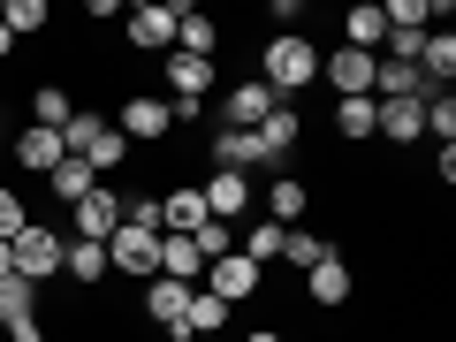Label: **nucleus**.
Returning a JSON list of instances; mask_svg holds the SVG:
<instances>
[{"label": "nucleus", "mask_w": 456, "mask_h": 342, "mask_svg": "<svg viewBox=\"0 0 456 342\" xmlns=\"http://www.w3.org/2000/svg\"><path fill=\"white\" fill-rule=\"evenodd\" d=\"M281 236H289V228H274V221H259V213H251V221H244V244H236V251H244V259L266 274V266L281 259Z\"/></svg>", "instance_id": "nucleus-27"}, {"label": "nucleus", "mask_w": 456, "mask_h": 342, "mask_svg": "<svg viewBox=\"0 0 456 342\" xmlns=\"http://www.w3.org/2000/svg\"><path fill=\"white\" fill-rule=\"evenodd\" d=\"M213 167L251 175V167H259V137H251V130H213Z\"/></svg>", "instance_id": "nucleus-22"}, {"label": "nucleus", "mask_w": 456, "mask_h": 342, "mask_svg": "<svg viewBox=\"0 0 456 342\" xmlns=\"http://www.w3.org/2000/svg\"><path fill=\"white\" fill-rule=\"evenodd\" d=\"M0 114H8V107H0Z\"/></svg>", "instance_id": "nucleus-45"}, {"label": "nucleus", "mask_w": 456, "mask_h": 342, "mask_svg": "<svg viewBox=\"0 0 456 342\" xmlns=\"http://www.w3.org/2000/svg\"><path fill=\"white\" fill-rule=\"evenodd\" d=\"M69 114H77L69 84H31V122L38 130H69Z\"/></svg>", "instance_id": "nucleus-26"}, {"label": "nucleus", "mask_w": 456, "mask_h": 342, "mask_svg": "<svg viewBox=\"0 0 456 342\" xmlns=\"http://www.w3.org/2000/svg\"><path fill=\"white\" fill-rule=\"evenodd\" d=\"M380 38H388L380 8H373V0H358V8L342 16V46H350V53H380Z\"/></svg>", "instance_id": "nucleus-21"}, {"label": "nucleus", "mask_w": 456, "mask_h": 342, "mask_svg": "<svg viewBox=\"0 0 456 342\" xmlns=\"http://www.w3.org/2000/svg\"><path fill=\"white\" fill-rule=\"evenodd\" d=\"M61 274L77 281V289L107 281V244H84V236H69V244H61Z\"/></svg>", "instance_id": "nucleus-20"}, {"label": "nucleus", "mask_w": 456, "mask_h": 342, "mask_svg": "<svg viewBox=\"0 0 456 342\" xmlns=\"http://www.w3.org/2000/svg\"><path fill=\"white\" fill-rule=\"evenodd\" d=\"M251 137H259V167H281L297 145H305V114H297V107H274Z\"/></svg>", "instance_id": "nucleus-10"}, {"label": "nucleus", "mask_w": 456, "mask_h": 342, "mask_svg": "<svg viewBox=\"0 0 456 342\" xmlns=\"http://www.w3.org/2000/svg\"><path fill=\"white\" fill-rule=\"evenodd\" d=\"M107 122H114V130H122V137H130V145H137V137H145V145H152V137H167V130H175V107H167L160 92H130V99H122V107L107 114Z\"/></svg>", "instance_id": "nucleus-6"}, {"label": "nucleus", "mask_w": 456, "mask_h": 342, "mask_svg": "<svg viewBox=\"0 0 456 342\" xmlns=\"http://www.w3.org/2000/svg\"><path fill=\"white\" fill-rule=\"evenodd\" d=\"M419 77L449 92V77H456V38H449V31H426V46H419Z\"/></svg>", "instance_id": "nucleus-28"}, {"label": "nucleus", "mask_w": 456, "mask_h": 342, "mask_svg": "<svg viewBox=\"0 0 456 342\" xmlns=\"http://www.w3.org/2000/svg\"><path fill=\"white\" fill-rule=\"evenodd\" d=\"M426 137H434V145H456V92L426 99Z\"/></svg>", "instance_id": "nucleus-33"}, {"label": "nucleus", "mask_w": 456, "mask_h": 342, "mask_svg": "<svg viewBox=\"0 0 456 342\" xmlns=\"http://www.w3.org/2000/svg\"><path fill=\"white\" fill-rule=\"evenodd\" d=\"M160 274H167V281H191V289L206 281V259H198L191 236H160Z\"/></svg>", "instance_id": "nucleus-24"}, {"label": "nucleus", "mask_w": 456, "mask_h": 342, "mask_svg": "<svg viewBox=\"0 0 456 342\" xmlns=\"http://www.w3.org/2000/svg\"><path fill=\"white\" fill-rule=\"evenodd\" d=\"M114 228H122V191H114V183H99V191L77 206V228H69V236H84V244H107Z\"/></svg>", "instance_id": "nucleus-13"}, {"label": "nucleus", "mask_w": 456, "mask_h": 342, "mask_svg": "<svg viewBox=\"0 0 456 342\" xmlns=\"http://www.w3.org/2000/svg\"><path fill=\"white\" fill-rule=\"evenodd\" d=\"M380 23H388V31H426V23H434V0H388Z\"/></svg>", "instance_id": "nucleus-34"}, {"label": "nucleus", "mask_w": 456, "mask_h": 342, "mask_svg": "<svg viewBox=\"0 0 456 342\" xmlns=\"http://www.w3.org/2000/svg\"><path fill=\"white\" fill-rule=\"evenodd\" d=\"M213 46H221V23H213L206 8H191V0H175V53L213 61Z\"/></svg>", "instance_id": "nucleus-15"}, {"label": "nucleus", "mask_w": 456, "mask_h": 342, "mask_svg": "<svg viewBox=\"0 0 456 342\" xmlns=\"http://www.w3.org/2000/svg\"><path fill=\"white\" fill-rule=\"evenodd\" d=\"M122 31H130L137 53H175V0H130Z\"/></svg>", "instance_id": "nucleus-4"}, {"label": "nucleus", "mask_w": 456, "mask_h": 342, "mask_svg": "<svg viewBox=\"0 0 456 342\" xmlns=\"http://www.w3.org/2000/svg\"><path fill=\"white\" fill-rule=\"evenodd\" d=\"M259 281H266V274L244 259V251H228V259H213V266H206V281H198V289L221 297V305L236 312V305H251V297H259Z\"/></svg>", "instance_id": "nucleus-7"}, {"label": "nucleus", "mask_w": 456, "mask_h": 342, "mask_svg": "<svg viewBox=\"0 0 456 342\" xmlns=\"http://www.w3.org/2000/svg\"><path fill=\"white\" fill-rule=\"evenodd\" d=\"M380 46H388V61H419L426 31H388V38H380Z\"/></svg>", "instance_id": "nucleus-37"}, {"label": "nucleus", "mask_w": 456, "mask_h": 342, "mask_svg": "<svg viewBox=\"0 0 456 342\" xmlns=\"http://www.w3.org/2000/svg\"><path fill=\"white\" fill-rule=\"evenodd\" d=\"M305 206H312V191L297 175H274L266 183V198H259V221H274V228H297L305 221Z\"/></svg>", "instance_id": "nucleus-17"}, {"label": "nucleus", "mask_w": 456, "mask_h": 342, "mask_svg": "<svg viewBox=\"0 0 456 342\" xmlns=\"http://www.w3.org/2000/svg\"><path fill=\"white\" fill-rule=\"evenodd\" d=\"M198 221H206V198H198V183H175V191L160 198V236H191Z\"/></svg>", "instance_id": "nucleus-19"}, {"label": "nucleus", "mask_w": 456, "mask_h": 342, "mask_svg": "<svg viewBox=\"0 0 456 342\" xmlns=\"http://www.w3.org/2000/svg\"><path fill=\"white\" fill-rule=\"evenodd\" d=\"M0 274H16V266H8V244H0Z\"/></svg>", "instance_id": "nucleus-41"}, {"label": "nucleus", "mask_w": 456, "mask_h": 342, "mask_svg": "<svg viewBox=\"0 0 456 342\" xmlns=\"http://www.w3.org/2000/svg\"><path fill=\"white\" fill-rule=\"evenodd\" d=\"M198 198H206V213H213V221H228V228H244L251 213H259V191H251V175H228V167H213V175L198 183Z\"/></svg>", "instance_id": "nucleus-5"}, {"label": "nucleus", "mask_w": 456, "mask_h": 342, "mask_svg": "<svg viewBox=\"0 0 456 342\" xmlns=\"http://www.w3.org/2000/svg\"><path fill=\"white\" fill-rule=\"evenodd\" d=\"M167 84H175V107H206V92L221 77H213V61H198V53H167Z\"/></svg>", "instance_id": "nucleus-16"}, {"label": "nucleus", "mask_w": 456, "mask_h": 342, "mask_svg": "<svg viewBox=\"0 0 456 342\" xmlns=\"http://www.w3.org/2000/svg\"><path fill=\"white\" fill-rule=\"evenodd\" d=\"M8 53H16V31H8V23H0V61H8Z\"/></svg>", "instance_id": "nucleus-39"}, {"label": "nucleus", "mask_w": 456, "mask_h": 342, "mask_svg": "<svg viewBox=\"0 0 456 342\" xmlns=\"http://www.w3.org/2000/svg\"><path fill=\"white\" fill-rule=\"evenodd\" d=\"M228 327V305L221 297H206V289H191V312H183V342L191 335H221Z\"/></svg>", "instance_id": "nucleus-30"}, {"label": "nucleus", "mask_w": 456, "mask_h": 342, "mask_svg": "<svg viewBox=\"0 0 456 342\" xmlns=\"http://www.w3.org/2000/svg\"><path fill=\"white\" fill-rule=\"evenodd\" d=\"M244 342H281V335H274V327H251V335H244Z\"/></svg>", "instance_id": "nucleus-40"}, {"label": "nucleus", "mask_w": 456, "mask_h": 342, "mask_svg": "<svg viewBox=\"0 0 456 342\" xmlns=\"http://www.w3.org/2000/svg\"><path fill=\"white\" fill-rule=\"evenodd\" d=\"M373 69H380V53H350V46L320 53V77L335 84V99H373Z\"/></svg>", "instance_id": "nucleus-8"}, {"label": "nucleus", "mask_w": 456, "mask_h": 342, "mask_svg": "<svg viewBox=\"0 0 456 342\" xmlns=\"http://www.w3.org/2000/svg\"><path fill=\"white\" fill-rule=\"evenodd\" d=\"M107 274H130V281H152L160 274V236H152V228H114L107 236Z\"/></svg>", "instance_id": "nucleus-3"}, {"label": "nucleus", "mask_w": 456, "mask_h": 342, "mask_svg": "<svg viewBox=\"0 0 456 342\" xmlns=\"http://www.w3.org/2000/svg\"><path fill=\"white\" fill-rule=\"evenodd\" d=\"M0 160H8V137H0Z\"/></svg>", "instance_id": "nucleus-43"}, {"label": "nucleus", "mask_w": 456, "mask_h": 342, "mask_svg": "<svg viewBox=\"0 0 456 342\" xmlns=\"http://www.w3.org/2000/svg\"><path fill=\"white\" fill-rule=\"evenodd\" d=\"M183 312H191V281H167V274H152V281H145V320L160 327L167 342H183Z\"/></svg>", "instance_id": "nucleus-9"}, {"label": "nucleus", "mask_w": 456, "mask_h": 342, "mask_svg": "<svg viewBox=\"0 0 456 342\" xmlns=\"http://www.w3.org/2000/svg\"><path fill=\"white\" fill-rule=\"evenodd\" d=\"M191 342H221V335H191Z\"/></svg>", "instance_id": "nucleus-42"}, {"label": "nucleus", "mask_w": 456, "mask_h": 342, "mask_svg": "<svg viewBox=\"0 0 456 342\" xmlns=\"http://www.w3.org/2000/svg\"><path fill=\"white\" fill-rule=\"evenodd\" d=\"M23 228H31V206H23V198L8 191V183H0V244H16Z\"/></svg>", "instance_id": "nucleus-35"}, {"label": "nucleus", "mask_w": 456, "mask_h": 342, "mask_svg": "<svg viewBox=\"0 0 456 342\" xmlns=\"http://www.w3.org/2000/svg\"><path fill=\"white\" fill-rule=\"evenodd\" d=\"M46 191L61 198V206H84V198L99 191V175H92V160H77V152H69V160L53 167V175H46Z\"/></svg>", "instance_id": "nucleus-23"}, {"label": "nucleus", "mask_w": 456, "mask_h": 342, "mask_svg": "<svg viewBox=\"0 0 456 342\" xmlns=\"http://www.w3.org/2000/svg\"><path fill=\"white\" fill-rule=\"evenodd\" d=\"M16 320H38V289L23 274H0V327H16Z\"/></svg>", "instance_id": "nucleus-29"}, {"label": "nucleus", "mask_w": 456, "mask_h": 342, "mask_svg": "<svg viewBox=\"0 0 456 342\" xmlns=\"http://www.w3.org/2000/svg\"><path fill=\"white\" fill-rule=\"evenodd\" d=\"M274 107H281V99L266 92L259 77H251V84H228V99H221V130H259Z\"/></svg>", "instance_id": "nucleus-12"}, {"label": "nucleus", "mask_w": 456, "mask_h": 342, "mask_svg": "<svg viewBox=\"0 0 456 342\" xmlns=\"http://www.w3.org/2000/svg\"><path fill=\"white\" fill-rule=\"evenodd\" d=\"M8 342H46V327H38V320H16V327H8Z\"/></svg>", "instance_id": "nucleus-38"}, {"label": "nucleus", "mask_w": 456, "mask_h": 342, "mask_svg": "<svg viewBox=\"0 0 456 342\" xmlns=\"http://www.w3.org/2000/svg\"><path fill=\"white\" fill-rule=\"evenodd\" d=\"M191 244H198V259H228V251H236V228H228V221H213V213H206V221H198L191 228Z\"/></svg>", "instance_id": "nucleus-32"}, {"label": "nucleus", "mask_w": 456, "mask_h": 342, "mask_svg": "<svg viewBox=\"0 0 456 342\" xmlns=\"http://www.w3.org/2000/svg\"><path fill=\"white\" fill-rule=\"evenodd\" d=\"M305 297L320 312H342L350 305V266H342V251H320V259L305 266Z\"/></svg>", "instance_id": "nucleus-11"}, {"label": "nucleus", "mask_w": 456, "mask_h": 342, "mask_svg": "<svg viewBox=\"0 0 456 342\" xmlns=\"http://www.w3.org/2000/svg\"><path fill=\"white\" fill-rule=\"evenodd\" d=\"M0 8H8V0H0Z\"/></svg>", "instance_id": "nucleus-44"}, {"label": "nucleus", "mask_w": 456, "mask_h": 342, "mask_svg": "<svg viewBox=\"0 0 456 342\" xmlns=\"http://www.w3.org/2000/svg\"><path fill=\"white\" fill-rule=\"evenodd\" d=\"M69 152H61V130H38V122H23L16 130V167H31V175H53Z\"/></svg>", "instance_id": "nucleus-18"}, {"label": "nucleus", "mask_w": 456, "mask_h": 342, "mask_svg": "<svg viewBox=\"0 0 456 342\" xmlns=\"http://www.w3.org/2000/svg\"><path fill=\"white\" fill-rule=\"evenodd\" d=\"M373 107H380L373 137H388V145H419L426 137V99H373Z\"/></svg>", "instance_id": "nucleus-14"}, {"label": "nucleus", "mask_w": 456, "mask_h": 342, "mask_svg": "<svg viewBox=\"0 0 456 342\" xmlns=\"http://www.w3.org/2000/svg\"><path fill=\"white\" fill-rule=\"evenodd\" d=\"M320 236H312V228H289V236H281V259H289V266H312V259H320Z\"/></svg>", "instance_id": "nucleus-36"}, {"label": "nucleus", "mask_w": 456, "mask_h": 342, "mask_svg": "<svg viewBox=\"0 0 456 342\" xmlns=\"http://www.w3.org/2000/svg\"><path fill=\"white\" fill-rule=\"evenodd\" d=\"M61 244H69L61 228L31 221V228L16 236V244H8V266H16V274L31 281V289H46V281H61Z\"/></svg>", "instance_id": "nucleus-2"}, {"label": "nucleus", "mask_w": 456, "mask_h": 342, "mask_svg": "<svg viewBox=\"0 0 456 342\" xmlns=\"http://www.w3.org/2000/svg\"><path fill=\"white\" fill-rule=\"evenodd\" d=\"M373 130H380V107H373V99H335V137L373 145Z\"/></svg>", "instance_id": "nucleus-25"}, {"label": "nucleus", "mask_w": 456, "mask_h": 342, "mask_svg": "<svg viewBox=\"0 0 456 342\" xmlns=\"http://www.w3.org/2000/svg\"><path fill=\"white\" fill-rule=\"evenodd\" d=\"M259 84L289 107L305 84H320V46H312L305 31H281V38H266V53H259Z\"/></svg>", "instance_id": "nucleus-1"}, {"label": "nucleus", "mask_w": 456, "mask_h": 342, "mask_svg": "<svg viewBox=\"0 0 456 342\" xmlns=\"http://www.w3.org/2000/svg\"><path fill=\"white\" fill-rule=\"evenodd\" d=\"M0 23H8L16 38H38V31L53 23V8H46V0H8V8H0Z\"/></svg>", "instance_id": "nucleus-31"}]
</instances>
